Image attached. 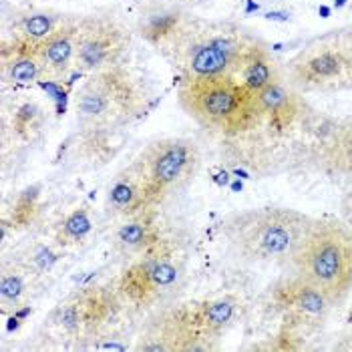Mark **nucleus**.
Masks as SVG:
<instances>
[{
    "mask_svg": "<svg viewBox=\"0 0 352 352\" xmlns=\"http://www.w3.org/2000/svg\"><path fill=\"white\" fill-rule=\"evenodd\" d=\"M125 141L123 129L79 127L67 143V162L87 169L103 167L119 155Z\"/></svg>",
    "mask_w": 352,
    "mask_h": 352,
    "instance_id": "nucleus-14",
    "label": "nucleus"
},
{
    "mask_svg": "<svg viewBox=\"0 0 352 352\" xmlns=\"http://www.w3.org/2000/svg\"><path fill=\"white\" fill-rule=\"evenodd\" d=\"M162 244L160 230L155 226V214L125 219L115 232V248L125 256H143Z\"/></svg>",
    "mask_w": 352,
    "mask_h": 352,
    "instance_id": "nucleus-21",
    "label": "nucleus"
},
{
    "mask_svg": "<svg viewBox=\"0 0 352 352\" xmlns=\"http://www.w3.org/2000/svg\"><path fill=\"white\" fill-rule=\"evenodd\" d=\"M131 32L113 14H91L79 19L77 65L79 73H95L123 65L131 51Z\"/></svg>",
    "mask_w": 352,
    "mask_h": 352,
    "instance_id": "nucleus-9",
    "label": "nucleus"
},
{
    "mask_svg": "<svg viewBox=\"0 0 352 352\" xmlns=\"http://www.w3.org/2000/svg\"><path fill=\"white\" fill-rule=\"evenodd\" d=\"M149 103L145 79L127 63L89 73L77 91L75 113L79 127L125 129Z\"/></svg>",
    "mask_w": 352,
    "mask_h": 352,
    "instance_id": "nucleus-2",
    "label": "nucleus"
},
{
    "mask_svg": "<svg viewBox=\"0 0 352 352\" xmlns=\"http://www.w3.org/2000/svg\"><path fill=\"white\" fill-rule=\"evenodd\" d=\"M236 79L244 85L248 91L254 95L262 93L266 87H270L276 81H280L278 65L274 63L272 54L258 43H250L245 49L244 58L240 63V69L236 73Z\"/></svg>",
    "mask_w": 352,
    "mask_h": 352,
    "instance_id": "nucleus-23",
    "label": "nucleus"
},
{
    "mask_svg": "<svg viewBox=\"0 0 352 352\" xmlns=\"http://www.w3.org/2000/svg\"><path fill=\"white\" fill-rule=\"evenodd\" d=\"M73 16L65 14L54 8H30L27 12H21L12 21V38L25 41L30 45H36L45 38H49L63 25H67Z\"/></svg>",
    "mask_w": 352,
    "mask_h": 352,
    "instance_id": "nucleus-22",
    "label": "nucleus"
},
{
    "mask_svg": "<svg viewBox=\"0 0 352 352\" xmlns=\"http://www.w3.org/2000/svg\"><path fill=\"white\" fill-rule=\"evenodd\" d=\"M334 304L320 288L310 284L294 272V276L280 278L268 288V308L288 322L322 320Z\"/></svg>",
    "mask_w": 352,
    "mask_h": 352,
    "instance_id": "nucleus-12",
    "label": "nucleus"
},
{
    "mask_svg": "<svg viewBox=\"0 0 352 352\" xmlns=\"http://www.w3.org/2000/svg\"><path fill=\"white\" fill-rule=\"evenodd\" d=\"M322 162L334 175L352 177V117L336 123L332 129L324 143Z\"/></svg>",
    "mask_w": 352,
    "mask_h": 352,
    "instance_id": "nucleus-24",
    "label": "nucleus"
},
{
    "mask_svg": "<svg viewBox=\"0 0 352 352\" xmlns=\"http://www.w3.org/2000/svg\"><path fill=\"white\" fill-rule=\"evenodd\" d=\"M177 326L191 340V351H210L214 349L212 340L223 334L240 312V302L234 296L221 298L193 300L167 310Z\"/></svg>",
    "mask_w": 352,
    "mask_h": 352,
    "instance_id": "nucleus-11",
    "label": "nucleus"
},
{
    "mask_svg": "<svg viewBox=\"0 0 352 352\" xmlns=\"http://www.w3.org/2000/svg\"><path fill=\"white\" fill-rule=\"evenodd\" d=\"M43 212V190L41 186H28L12 199V206L4 214V230L12 228L14 232L30 228Z\"/></svg>",
    "mask_w": 352,
    "mask_h": 352,
    "instance_id": "nucleus-26",
    "label": "nucleus"
},
{
    "mask_svg": "<svg viewBox=\"0 0 352 352\" xmlns=\"http://www.w3.org/2000/svg\"><path fill=\"white\" fill-rule=\"evenodd\" d=\"M342 32V38H344V45L349 49V56H351V85H352V27L340 30Z\"/></svg>",
    "mask_w": 352,
    "mask_h": 352,
    "instance_id": "nucleus-27",
    "label": "nucleus"
},
{
    "mask_svg": "<svg viewBox=\"0 0 352 352\" xmlns=\"http://www.w3.org/2000/svg\"><path fill=\"white\" fill-rule=\"evenodd\" d=\"M155 206L149 197L143 177L133 163L123 167L109 184L105 193V212L113 219H133L147 214H155Z\"/></svg>",
    "mask_w": 352,
    "mask_h": 352,
    "instance_id": "nucleus-13",
    "label": "nucleus"
},
{
    "mask_svg": "<svg viewBox=\"0 0 352 352\" xmlns=\"http://www.w3.org/2000/svg\"><path fill=\"white\" fill-rule=\"evenodd\" d=\"M179 105L199 125L221 135L244 133L264 119L258 97L228 75L184 79Z\"/></svg>",
    "mask_w": 352,
    "mask_h": 352,
    "instance_id": "nucleus-3",
    "label": "nucleus"
},
{
    "mask_svg": "<svg viewBox=\"0 0 352 352\" xmlns=\"http://www.w3.org/2000/svg\"><path fill=\"white\" fill-rule=\"evenodd\" d=\"M199 149L188 137H163L151 141L133 160L155 208L182 190L199 167Z\"/></svg>",
    "mask_w": 352,
    "mask_h": 352,
    "instance_id": "nucleus-6",
    "label": "nucleus"
},
{
    "mask_svg": "<svg viewBox=\"0 0 352 352\" xmlns=\"http://www.w3.org/2000/svg\"><path fill=\"white\" fill-rule=\"evenodd\" d=\"M256 97H258V103L262 109V115L278 129L290 127L302 113L300 93L296 89H292L284 79L266 87Z\"/></svg>",
    "mask_w": 352,
    "mask_h": 352,
    "instance_id": "nucleus-19",
    "label": "nucleus"
},
{
    "mask_svg": "<svg viewBox=\"0 0 352 352\" xmlns=\"http://www.w3.org/2000/svg\"><path fill=\"white\" fill-rule=\"evenodd\" d=\"M4 129L21 143H34L47 129V113L32 99L12 101L4 107Z\"/></svg>",
    "mask_w": 352,
    "mask_h": 352,
    "instance_id": "nucleus-20",
    "label": "nucleus"
},
{
    "mask_svg": "<svg viewBox=\"0 0 352 352\" xmlns=\"http://www.w3.org/2000/svg\"><path fill=\"white\" fill-rule=\"evenodd\" d=\"M290 264L334 306L344 302L352 294V230L334 217L314 219Z\"/></svg>",
    "mask_w": 352,
    "mask_h": 352,
    "instance_id": "nucleus-4",
    "label": "nucleus"
},
{
    "mask_svg": "<svg viewBox=\"0 0 352 352\" xmlns=\"http://www.w3.org/2000/svg\"><path fill=\"white\" fill-rule=\"evenodd\" d=\"M286 82L298 93L352 89L351 56L342 32H330L306 45L286 65Z\"/></svg>",
    "mask_w": 352,
    "mask_h": 352,
    "instance_id": "nucleus-7",
    "label": "nucleus"
},
{
    "mask_svg": "<svg viewBox=\"0 0 352 352\" xmlns=\"http://www.w3.org/2000/svg\"><path fill=\"white\" fill-rule=\"evenodd\" d=\"M248 41L242 32L223 27H195L171 51L188 77H236Z\"/></svg>",
    "mask_w": 352,
    "mask_h": 352,
    "instance_id": "nucleus-5",
    "label": "nucleus"
},
{
    "mask_svg": "<svg viewBox=\"0 0 352 352\" xmlns=\"http://www.w3.org/2000/svg\"><path fill=\"white\" fill-rule=\"evenodd\" d=\"M117 286H87L65 298L51 314V324L73 338L97 336L121 310Z\"/></svg>",
    "mask_w": 352,
    "mask_h": 352,
    "instance_id": "nucleus-10",
    "label": "nucleus"
},
{
    "mask_svg": "<svg viewBox=\"0 0 352 352\" xmlns=\"http://www.w3.org/2000/svg\"><path fill=\"white\" fill-rule=\"evenodd\" d=\"M349 322H351V326H352V310H351V316H349Z\"/></svg>",
    "mask_w": 352,
    "mask_h": 352,
    "instance_id": "nucleus-28",
    "label": "nucleus"
},
{
    "mask_svg": "<svg viewBox=\"0 0 352 352\" xmlns=\"http://www.w3.org/2000/svg\"><path fill=\"white\" fill-rule=\"evenodd\" d=\"M314 219L298 210L262 206L223 217L221 234L234 254L245 262H292Z\"/></svg>",
    "mask_w": 352,
    "mask_h": 352,
    "instance_id": "nucleus-1",
    "label": "nucleus"
},
{
    "mask_svg": "<svg viewBox=\"0 0 352 352\" xmlns=\"http://www.w3.org/2000/svg\"><path fill=\"white\" fill-rule=\"evenodd\" d=\"M182 278V264L175 252L165 244L135 258L117 280L123 304L143 310L155 306Z\"/></svg>",
    "mask_w": 352,
    "mask_h": 352,
    "instance_id": "nucleus-8",
    "label": "nucleus"
},
{
    "mask_svg": "<svg viewBox=\"0 0 352 352\" xmlns=\"http://www.w3.org/2000/svg\"><path fill=\"white\" fill-rule=\"evenodd\" d=\"M77 30L79 19L73 16L49 38L34 45L36 56L45 71V81H63L73 71H77Z\"/></svg>",
    "mask_w": 352,
    "mask_h": 352,
    "instance_id": "nucleus-16",
    "label": "nucleus"
},
{
    "mask_svg": "<svg viewBox=\"0 0 352 352\" xmlns=\"http://www.w3.org/2000/svg\"><path fill=\"white\" fill-rule=\"evenodd\" d=\"M95 234V219L87 208H75L60 217L54 226L53 240L58 248H79L85 245Z\"/></svg>",
    "mask_w": 352,
    "mask_h": 352,
    "instance_id": "nucleus-25",
    "label": "nucleus"
},
{
    "mask_svg": "<svg viewBox=\"0 0 352 352\" xmlns=\"http://www.w3.org/2000/svg\"><path fill=\"white\" fill-rule=\"evenodd\" d=\"M193 25L191 16L177 6L155 4L141 12L139 34L157 51H173Z\"/></svg>",
    "mask_w": 352,
    "mask_h": 352,
    "instance_id": "nucleus-15",
    "label": "nucleus"
},
{
    "mask_svg": "<svg viewBox=\"0 0 352 352\" xmlns=\"http://www.w3.org/2000/svg\"><path fill=\"white\" fill-rule=\"evenodd\" d=\"M0 73H2V82L10 87H28L45 81V71L36 56L34 45L12 36H6L2 41Z\"/></svg>",
    "mask_w": 352,
    "mask_h": 352,
    "instance_id": "nucleus-17",
    "label": "nucleus"
},
{
    "mask_svg": "<svg viewBox=\"0 0 352 352\" xmlns=\"http://www.w3.org/2000/svg\"><path fill=\"white\" fill-rule=\"evenodd\" d=\"M38 278V270L23 260H10L2 264L0 270V312L4 316H10L14 312H19L21 308H25L34 284Z\"/></svg>",
    "mask_w": 352,
    "mask_h": 352,
    "instance_id": "nucleus-18",
    "label": "nucleus"
}]
</instances>
